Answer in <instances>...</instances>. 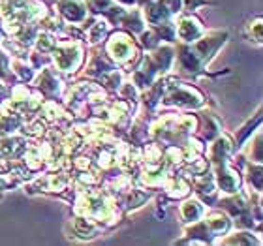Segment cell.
Returning a JSON list of instances; mask_svg holds the SVG:
<instances>
[{"label":"cell","instance_id":"cell-1","mask_svg":"<svg viewBox=\"0 0 263 246\" xmlns=\"http://www.w3.org/2000/svg\"><path fill=\"white\" fill-rule=\"evenodd\" d=\"M205 4H210V2L209 0H184V10L190 13V12H194L198 6H205Z\"/></svg>","mask_w":263,"mask_h":246}]
</instances>
